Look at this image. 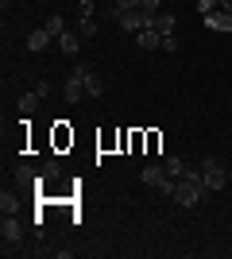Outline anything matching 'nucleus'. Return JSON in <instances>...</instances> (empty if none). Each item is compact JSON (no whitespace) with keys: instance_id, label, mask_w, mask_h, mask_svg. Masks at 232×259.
<instances>
[{"instance_id":"obj_3","label":"nucleus","mask_w":232,"mask_h":259,"mask_svg":"<svg viewBox=\"0 0 232 259\" xmlns=\"http://www.w3.org/2000/svg\"><path fill=\"white\" fill-rule=\"evenodd\" d=\"M116 23H120V31L132 35V31H144L147 23H151V16H147V12H140V8H132V12H120V20H116Z\"/></svg>"},{"instance_id":"obj_14","label":"nucleus","mask_w":232,"mask_h":259,"mask_svg":"<svg viewBox=\"0 0 232 259\" xmlns=\"http://www.w3.org/2000/svg\"><path fill=\"white\" fill-rule=\"evenodd\" d=\"M85 93H89V97H101V93H105V81H101L93 70H89V77H85Z\"/></svg>"},{"instance_id":"obj_11","label":"nucleus","mask_w":232,"mask_h":259,"mask_svg":"<svg viewBox=\"0 0 232 259\" xmlns=\"http://www.w3.org/2000/svg\"><path fill=\"white\" fill-rule=\"evenodd\" d=\"M58 47L66 54H77V47H81V35L77 31H66V35H58Z\"/></svg>"},{"instance_id":"obj_22","label":"nucleus","mask_w":232,"mask_h":259,"mask_svg":"<svg viewBox=\"0 0 232 259\" xmlns=\"http://www.w3.org/2000/svg\"><path fill=\"white\" fill-rule=\"evenodd\" d=\"M112 4H116L120 12H132V8H140V0H112Z\"/></svg>"},{"instance_id":"obj_24","label":"nucleus","mask_w":232,"mask_h":259,"mask_svg":"<svg viewBox=\"0 0 232 259\" xmlns=\"http://www.w3.org/2000/svg\"><path fill=\"white\" fill-rule=\"evenodd\" d=\"M221 8H224V12H232V0H221Z\"/></svg>"},{"instance_id":"obj_16","label":"nucleus","mask_w":232,"mask_h":259,"mask_svg":"<svg viewBox=\"0 0 232 259\" xmlns=\"http://www.w3.org/2000/svg\"><path fill=\"white\" fill-rule=\"evenodd\" d=\"M20 209V197L16 194H0V213H16Z\"/></svg>"},{"instance_id":"obj_7","label":"nucleus","mask_w":232,"mask_h":259,"mask_svg":"<svg viewBox=\"0 0 232 259\" xmlns=\"http://www.w3.org/2000/svg\"><path fill=\"white\" fill-rule=\"evenodd\" d=\"M135 43H140V51H155V47H163V35L155 27H144V31H135Z\"/></svg>"},{"instance_id":"obj_6","label":"nucleus","mask_w":232,"mask_h":259,"mask_svg":"<svg viewBox=\"0 0 232 259\" xmlns=\"http://www.w3.org/2000/svg\"><path fill=\"white\" fill-rule=\"evenodd\" d=\"M147 27H155L159 35H174V12H155Z\"/></svg>"},{"instance_id":"obj_18","label":"nucleus","mask_w":232,"mask_h":259,"mask_svg":"<svg viewBox=\"0 0 232 259\" xmlns=\"http://www.w3.org/2000/svg\"><path fill=\"white\" fill-rule=\"evenodd\" d=\"M35 101H39V93H23V97H20V112H31Z\"/></svg>"},{"instance_id":"obj_15","label":"nucleus","mask_w":232,"mask_h":259,"mask_svg":"<svg viewBox=\"0 0 232 259\" xmlns=\"http://www.w3.org/2000/svg\"><path fill=\"white\" fill-rule=\"evenodd\" d=\"M43 27H47L51 35H55V39H58V35H66V20H62V16H51V20H47Z\"/></svg>"},{"instance_id":"obj_21","label":"nucleus","mask_w":232,"mask_h":259,"mask_svg":"<svg viewBox=\"0 0 232 259\" xmlns=\"http://www.w3.org/2000/svg\"><path fill=\"white\" fill-rule=\"evenodd\" d=\"M77 16H81V20L93 16V0H77Z\"/></svg>"},{"instance_id":"obj_13","label":"nucleus","mask_w":232,"mask_h":259,"mask_svg":"<svg viewBox=\"0 0 232 259\" xmlns=\"http://www.w3.org/2000/svg\"><path fill=\"white\" fill-rule=\"evenodd\" d=\"M97 31H101V27H97V20H93V16H85V20H77V35H81V39H93Z\"/></svg>"},{"instance_id":"obj_12","label":"nucleus","mask_w":232,"mask_h":259,"mask_svg":"<svg viewBox=\"0 0 232 259\" xmlns=\"http://www.w3.org/2000/svg\"><path fill=\"white\" fill-rule=\"evenodd\" d=\"M163 166H166V174H170V178H182V174H186V162L178 159V155H166Z\"/></svg>"},{"instance_id":"obj_20","label":"nucleus","mask_w":232,"mask_h":259,"mask_svg":"<svg viewBox=\"0 0 232 259\" xmlns=\"http://www.w3.org/2000/svg\"><path fill=\"white\" fill-rule=\"evenodd\" d=\"M140 12H147V16H155V12H163V8H159V0H140Z\"/></svg>"},{"instance_id":"obj_1","label":"nucleus","mask_w":232,"mask_h":259,"mask_svg":"<svg viewBox=\"0 0 232 259\" xmlns=\"http://www.w3.org/2000/svg\"><path fill=\"white\" fill-rule=\"evenodd\" d=\"M209 194V190H205V178H201V170H186L182 174V178H178V186H174V201L178 205H198L201 197Z\"/></svg>"},{"instance_id":"obj_25","label":"nucleus","mask_w":232,"mask_h":259,"mask_svg":"<svg viewBox=\"0 0 232 259\" xmlns=\"http://www.w3.org/2000/svg\"><path fill=\"white\" fill-rule=\"evenodd\" d=\"M228 182H232V166H228Z\"/></svg>"},{"instance_id":"obj_10","label":"nucleus","mask_w":232,"mask_h":259,"mask_svg":"<svg viewBox=\"0 0 232 259\" xmlns=\"http://www.w3.org/2000/svg\"><path fill=\"white\" fill-rule=\"evenodd\" d=\"M62 97H66L70 105H77L81 97H89V93H85V81H77V77H66V93H62Z\"/></svg>"},{"instance_id":"obj_8","label":"nucleus","mask_w":232,"mask_h":259,"mask_svg":"<svg viewBox=\"0 0 232 259\" xmlns=\"http://www.w3.org/2000/svg\"><path fill=\"white\" fill-rule=\"evenodd\" d=\"M16 182H20V186H43V170H35V166L23 162L20 170H16Z\"/></svg>"},{"instance_id":"obj_19","label":"nucleus","mask_w":232,"mask_h":259,"mask_svg":"<svg viewBox=\"0 0 232 259\" xmlns=\"http://www.w3.org/2000/svg\"><path fill=\"white\" fill-rule=\"evenodd\" d=\"M221 8V0H198V12L201 16H209V12H217Z\"/></svg>"},{"instance_id":"obj_5","label":"nucleus","mask_w":232,"mask_h":259,"mask_svg":"<svg viewBox=\"0 0 232 259\" xmlns=\"http://www.w3.org/2000/svg\"><path fill=\"white\" fill-rule=\"evenodd\" d=\"M205 27H213V31H232V12H224V8L209 12V16H205Z\"/></svg>"},{"instance_id":"obj_4","label":"nucleus","mask_w":232,"mask_h":259,"mask_svg":"<svg viewBox=\"0 0 232 259\" xmlns=\"http://www.w3.org/2000/svg\"><path fill=\"white\" fill-rule=\"evenodd\" d=\"M0 236H4V244H20L23 228H20V221H16V213H4V221H0Z\"/></svg>"},{"instance_id":"obj_2","label":"nucleus","mask_w":232,"mask_h":259,"mask_svg":"<svg viewBox=\"0 0 232 259\" xmlns=\"http://www.w3.org/2000/svg\"><path fill=\"white\" fill-rule=\"evenodd\" d=\"M201 178H205V190H224V186H232L224 166L213 159V155H205V162H201Z\"/></svg>"},{"instance_id":"obj_17","label":"nucleus","mask_w":232,"mask_h":259,"mask_svg":"<svg viewBox=\"0 0 232 259\" xmlns=\"http://www.w3.org/2000/svg\"><path fill=\"white\" fill-rule=\"evenodd\" d=\"M58 174H62V170H58V162H43V186H47V182H55Z\"/></svg>"},{"instance_id":"obj_23","label":"nucleus","mask_w":232,"mask_h":259,"mask_svg":"<svg viewBox=\"0 0 232 259\" xmlns=\"http://www.w3.org/2000/svg\"><path fill=\"white\" fill-rule=\"evenodd\" d=\"M163 51H178V39H174V35H163Z\"/></svg>"},{"instance_id":"obj_9","label":"nucleus","mask_w":232,"mask_h":259,"mask_svg":"<svg viewBox=\"0 0 232 259\" xmlns=\"http://www.w3.org/2000/svg\"><path fill=\"white\" fill-rule=\"evenodd\" d=\"M51 39H55V35L47 31V27H39V31L27 35V51H47V47H51Z\"/></svg>"}]
</instances>
